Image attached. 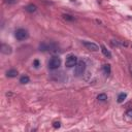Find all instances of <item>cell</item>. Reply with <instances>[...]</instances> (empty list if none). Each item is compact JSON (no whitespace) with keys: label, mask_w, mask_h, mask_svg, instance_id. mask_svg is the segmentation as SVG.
<instances>
[{"label":"cell","mask_w":132,"mask_h":132,"mask_svg":"<svg viewBox=\"0 0 132 132\" xmlns=\"http://www.w3.org/2000/svg\"><path fill=\"white\" fill-rule=\"evenodd\" d=\"M58 48V45L55 43V42H50V43H46V42H43L39 45V50L42 51V52H56Z\"/></svg>","instance_id":"1"},{"label":"cell","mask_w":132,"mask_h":132,"mask_svg":"<svg viewBox=\"0 0 132 132\" xmlns=\"http://www.w3.org/2000/svg\"><path fill=\"white\" fill-rule=\"evenodd\" d=\"M28 36H29L28 31H27L26 29H23V28H20V29L15 30V32H14V37H15L18 40H20V41L27 39Z\"/></svg>","instance_id":"2"},{"label":"cell","mask_w":132,"mask_h":132,"mask_svg":"<svg viewBox=\"0 0 132 132\" xmlns=\"http://www.w3.org/2000/svg\"><path fill=\"white\" fill-rule=\"evenodd\" d=\"M60 65H61V59H60L59 57H56V56H55V57H52V58L50 59L48 63H47L48 68L52 69V70L58 69Z\"/></svg>","instance_id":"3"},{"label":"cell","mask_w":132,"mask_h":132,"mask_svg":"<svg viewBox=\"0 0 132 132\" xmlns=\"http://www.w3.org/2000/svg\"><path fill=\"white\" fill-rule=\"evenodd\" d=\"M86 70V63L84 61H79L77 62V64L75 65V69H74V73L76 76H80L84 74Z\"/></svg>","instance_id":"4"},{"label":"cell","mask_w":132,"mask_h":132,"mask_svg":"<svg viewBox=\"0 0 132 132\" xmlns=\"http://www.w3.org/2000/svg\"><path fill=\"white\" fill-rule=\"evenodd\" d=\"M76 64H77V57L74 55H68L66 58V61H65L66 67L71 68V67H74Z\"/></svg>","instance_id":"5"},{"label":"cell","mask_w":132,"mask_h":132,"mask_svg":"<svg viewBox=\"0 0 132 132\" xmlns=\"http://www.w3.org/2000/svg\"><path fill=\"white\" fill-rule=\"evenodd\" d=\"M81 43L89 50V51H92V52H98L99 51V46L94 43V42H91V41H87V40H82Z\"/></svg>","instance_id":"6"},{"label":"cell","mask_w":132,"mask_h":132,"mask_svg":"<svg viewBox=\"0 0 132 132\" xmlns=\"http://www.w3.org/2000/svg\"><path fill=\"white\" fill-rule=\"evenodd\" d=\"M1 53L4 54V55H10L12 53V47L6 43H2L1 44Z\"/></svg>","instance_id":"7"},{"label":"cell","mask_w":132,"mask_h":132,"mask_svg":"<svg viewBox=\"0 0 132 132\" xmlns=\"http://www.w3.org/2000/svg\"><path fill=\"white\" fill-rule=\"evenodd\" d=\"M102 71H103V73H104L106 76H108V75L110 74V72H111V67H110V65H109V64H104V65L102 66Z\"/></svg>","instance_id":"8"},{"label":"cell","mask_w":132,"mask_h":132,"mask_svg":"<svg viewBox=\"0 0 132 132\" xmlns=\"http://www.w3.org/2000/svg\"><path fill=\"white\" fill-rule=\"evenodd\" d=\"M100 47H101V52H102V54H103L105 57H107V58H109V59H110V58H111V53L106 48V46H105L104 44H101V46H100Z\"/></svg>","instance_id":"9"},{"label":"cell","mask_w":132,"mask_h":132,"mask_svg":"<svg viewBox=\"0 0 132 132\" xmlns=\"http://www.w3.org/2000/svg\"><path fill=\"white\" fill-rule=\"evenodd\" d=\"M36 9H37V7H36V5H34V4H28V5L25 7V10L28 11V12H30V13L35 12Z\"/></svg>","instance_id":"10"},{"label":"cell","mask_w":132,"mask_h":132,"mask_svg":"<svg viewBox=\"0 0 132 132\" xmlns=\"http://www.w3.org/2000/svg\"><path fill=\"white\" fill-rule=\"evenodd\" d=\"M18 75V70L16 69H9L6 71V76L7 77H15Z\"/></svg>","instance_id":"11"},{"label":"cell","mask_w":132,"mask_h":132,"mask_svg":"<svg viewBox=\"0 0 132 132\" xmlns=\"http://www.w3.org/2000/svg\"><path fill=\"white\" fill-rule=\"evenodd\" d=\"M126 98H127V94H126V93H120V94L118 95V102H119V103H122V102L125 101Z\"/></svg>","instance_id":"12"},{"label":"cell","mask_w":132,"mask_h":132,"mask_svg":"<svg viewBox=\"0 0 132 132\" xmlns=\"http://www.w3.org/2000/svg\"><path fill=\"white\" fill-rule=\"evenodd\" d=\"M29 81H30V78H29L28 75H23V76H21V78H20V82H21V84H28Z\"/></svg>","instance_id":"13"},{"label":"cell","mask_w":132,"mask_h":132,"mask_svg":"<svg viewBox=\"0 0 132 132\" xmlns=\"http://www.w3.org/2000/svg\"><path fill=\"white\" fill-rule=\"evenodd\" d=\"M63 16V19L64 20H66V21H70V22H73V21H75V18L73 16V15H71V14H63L62 15Z\"/></svg>","instance_id":"14"},{"label":"cell","mask_w":132,"mask_h":132,"mask_svg":"<svg viewBox=\"0 0 132 132\" xmlns=\"http://www.w3.org/2000/svg\"><path fill=\"white\" fill-rule=\"evenodd\" d=\"M97 99H98L99 101H105V100L107 99V95L104 94V93H101V94H99V95L97 96Z\"/></svg>","instance_id":"15"},{"label":"cell","mask_w":132,"mask_h":132,"mask_svg":"<svg viewBox=\"0 0 132 132\" xmlns=\"http://www.w3.org/2000/svg\"><path fill=\"white\" fill-rule=\"evenodd\" d=\"M125 116H126V118H127L128 120H130V121H132V108H130V109H128V110L126 111V113H125Z\"/></svg>","instance_id":"16"},{"label":"cell","mask_w":132,"mask_h":132,"mask_svg":"<svg viewBox=\"0 0 132 132\" xmlns=\"http://www.w3.org/2000/svg\"><path fill=\"white\" fill-rule=\"evenodd\" d=\"M53 127H54L55 129H59V128L61 127V123H60L59 121H55V122L53 123Z\"/></svg>","instance_id":"17"},{"label":"cell","mask_w":132,"mask_h":132,"mask_svg":"<svg viewBox=\"0 0 132 132\" xmlns=\"http://www.w3.org/2000/svg\"><path fill=\"white\" fill-rule=\"evenodd\" d=\"M4 2L6 4H14V3L18 2V0H4Z\"/></svg>","instance_id":"18"},{"label":"cell","mask_w":132,"mask_h":132,"mask_svg":"<svg viewBox=\"0 0 132 132\" xmlns=\"http://www.w3.org/2000/svg\"><path fill=\"white\" fill-rule=\"evenodd\" d=\"M33 66H34L35 68H38V67H39V61H38L37 59L33 61Z\"/></svg>","instance_id":"19"},{"label":"cell","mask_w":132,"mask_h":132,"mask_svg":"<svg viewBox=\"0 0 132 132\" xmlns=\"http://www.w3.org/2000/svg\"><path fill=\"white\" fill-rule=\"evenodd\" d=\"M129 71H130V73H131V75H132V63L129 65Z\"/></svg>","instance_id":"20"}]
</instances>
